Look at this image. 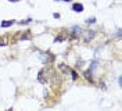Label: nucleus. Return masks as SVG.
Listing matches in <instances>:
<instances>
[{
	"label": "nucleus",
	"mask_w": 122,
	"mask_h": 111,
	"mask_svg": "<svg viewBox=\"0 0 122 111\" xmlns=\"http://www.w3.org/2000/svg\"><path fill=\"white\" fill-rule=\"evenodd\" d=\"M72 10H74L75 13H82V11H83V4H82V3H74V4H72Z\"/></svg>",
	"instance_id": "f257e3e1"
},
{
	"label": "nucleus",
	"mask_w": 122,
	"mask_h": 111,
	"mask_svg": "<svg viewBox=\"0 0 122 111\" xmlns=\"http://www.w3.org/2000/svg\"><path fill=\"white\" fill-rule=\"evenodd\" d=\"M13 24H14V19H6V21H1L0 27H1V28H8V27H11Z\"/></svg>",
	"instance_id": "f03ea898"
},
{
	"label": "nucleus",
	"mask_w": 122,
	"mask_h": 111,
	"mask_svg": "<svg viewBox=\"0 0 122 111\" xmlns=\"http://www.w3.org/2000/svg\"><path fill=\"white\" fill-rule=\"evenodd\" d=\"M80 31H82V29H80V27H78V25L72 27V29H71V32H72L74 35H79V33H80Z\"/></svg>",
	"instance_id": "7ed1b4c3"
},
{
	"label": "nucleus",
	"mask_w": 122,
	"mask_h": 111,
	"mask_svg": "<svg viewBox=\"0 0 122 111\" xmlns=\"http://www.w3.org/2000/svg\"><path fill=\"white\" fill-rule=\"evenodd\" d=\"M85 78H86L88 80H90V82H93V78H92V71H90V69L85 72Z\"/></svg>",
	"instance_id": "20e7f679"
},
{
	"label": "nucleus",
	"mask_w": 122,
	"mask_h": 111,
	"mask_svg": "<svg viewBox=\"0 0 122 111\" xmlns=\"http://www.w3.org/2000/svg\"><path fill=\"white\" fill-rule=\"evenodd\" d=\"M21 39H22V40H29V39H30V33H29V31L27 32V33H24V35L21 36Z\"/></svg>",
	"instance_id": "39448f33"
},
{
	"label": "nucleus",
	"mask_w": 122,
	"mask_h": 111,
	"mask_svg": "<svg viewBox=\"0 0 122 111\" xmlns=\"http://www.w3.org/2000/svg\"><path fill=\"white\" fill-rule=\"evenodd\" d=\"M93 36H94V32H93V31H89V33H88V35H86V38H85V40L88 42V40H89V39H92Z\"/></svg>",
	"instance_id": "423d86ee"
},
{
	"label": "nucleus",
	"mask_w": 122,
	"mask_h": 111,
	"mask_svg": "<svg viewBox=\"0 0 122 111\" xmlns=\"http://www.w3.org/2000/svg\"><path fill=\"white\" fill-rule=\"evenodd\" d=\"M86 22H88V24H94V22H96V18H94V17H93V18H88Z\"/></svg>",
	"instance_id": "0eeeda50"
},
{
	"label": "nucleus",
	"mask_w": 122,
	"mask_h": 111,
	"mask_svg": "<svg viewBox=\"0 0 122 111\" xmlns=\"http://www.w3.org/2000/svg\"><path fill=\"white\" fill-rule=\"evenodd\" d=\"M69 71H71V74H72V78H74V79H78V74H76L75 71H74V69H69Z\"/></svg>",
	"instance_id": "6e6552de"
},
{
	"label": "nucleus",
	"mask_w": 122,
	"mask_h": 111,
	"mask_svg": "<svg viewBox=\"0 0 122 111\" xmlns=\"http://www.w3.org/2000/svg\"><path fill=\"white\" fill-rule=\"evenodd\" d=\"M64 39H65V38H62V36H58V38H56V40H54V42H56V43H57V42H62Z\"/></svg>",
	"instance_id": "1a4fd4ad"
},
{
	"label": "nucleus",
	"mask_w": 122,
	"mask_h": 111,
	"mask_svg": "<svg viewBox=\"0 0 122 111\" xmlns=\"http://www.w3.org/2000/svg\"><path fill=\"white\" fill-rule=\"evenodd\" d=\"M53 17H54V18H60V14H58V13H54Z\"/></svg>",
	"instance_id": "9d476101"
},
{
	"label": "nucleus",
	"mask_w": 122,
	"mask_h": 111,
	"mask_svg": "<svg viewBox=\"0 0 122 111\" xmlns=\"http://www.w3.org/2000/svg\"><path fill=\"white\" fill-rule=\"evenodd\" d=\"M8 1H19V0H8Z\"/></svg>",
	"instance_id": "9b49d317"
},
{
	"label": "nucleus",
	"mask_w": 122,
	"mask_h": 111,
	"mask_svg": "<svg viewBox=\"0 0 122 111\" xmlns=\"http://www.w3.org/2000/svg\"><path fill=\"white\" fill-rule=\"evenodd\" d=\"M64 1H72V0H64Z\"/></svg>",
	"instance_id": "f8f14e48"
},
{
	"label": "nucleus",
	"mask_w": 122,
	"mask_h": 111,
	"mask_svg": "<svg viewBox=\"0 0 122 111\" xmlns=\"http://www.w3.org/2000/svg\"><path fill=\"white\" fill-rule=\"evenodd\" d=\"M56 1H60V0H56Z\"/></svg>",
	"instance_id": "ddd939ff"
}]
</instances>
